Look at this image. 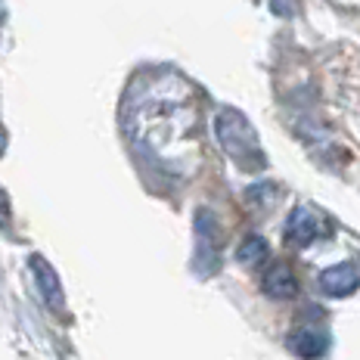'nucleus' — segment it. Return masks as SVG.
Returning <instances> with one entry per match:
<instances>
[{"mask_svg": "<svg viewBox=\"0 0 360 360\" xmlns=\"http://www.w3.org/2000/svg\"><path fill=\"white\" fill-rule=\"evenodd\" d=\"M214 134L217 143L227 153V159L236 165L243 174H258L267 168V155L261 149L258 131L239 109H221L214 115Z\"/></svg>", "mask_w": 360, "mask_h": 360, "instance_id": "nucleus-2", "label": "nucleus"}, {"mask_svg": "<svg viewBox=\"0 0 360 360\" xmlns=\"http://www.w3.org/2000/svg\"><path fill=\"white\" fill-rule=\"evenodd\" d=\"M329 329L320 323H298L286 335V348L298 357H323L329 351Z\"/></svg>", "mask_w": 360, "mask_h": 360, "instance_id": "nucleus-4", "label": "nucleus"}, {"mask_svg": "<svg viewBox=\"0 0 360 360\" xmlns=\"http://www.w3.org/2000/svg\"><path fill=\"white\" fill-rule=\"evenodd\" d=\"M261 289H264L270 298H276V302H286V298L298 295V280L289 264H274L264 274V280H261Z\"/></svg>", "mask_w": 360, "mask_h": 360, "instance_id": "nucleus-7", "label": "nucleus"}, {"mask_svg": "<svg viewBox=\"0 0 360 360\" xmlns=\"http://www.w3.org/2000/svg\"><path fill=\"white\" fill-rule=\"evenodd\" d=\"M124 131L162 168L193 174L199 162V109L186 78L165 69L134 81L124 103Z\"/></svg>", "mask_w": 360, "mask_h": 360, "instance_id": "nucleus-1", "label": "nucleus"}, {"mask_svg": "<svg viewBox=\"0 0 360 360\" xmlns=\"http://www.w3.org/2000/svg\"><path fill=\"white\" fill-rule=\"evenodd\" d=\"M357 286H360V274L348 261L326 267L323 274H320V289H323V295H329V298H348L351 292H357Z\"/></svg>", "mask_w": 360, "mask_h": 360, "instance_id": "nucleus-6", "label": "nucleus"}, {"mask_svg": "<svg viewBox=\"0 0 360 360\" xmlns=\"http://www.w3.org/2000/svg\"><path fill=\"white\" fill-rule=\"evenodd\" d=\"M333 233V227H329V221L320 212H314V208L307 205H295L286 221V243L289 245H311L317 243V239H323Z\"/></svg>", "mask_w": 360, "mask_h": 360, "instance_id": "nucleus-3", "label": "nucleus"}, {"mask_svg": "<svg viewBox=\"0 0 360 360\" xmlns=\"http://www.w3.org/2000/svg\"><path fill=\"white\" fill-rule=\"evenodd\" d=\"M267 255H270V245H267V239L264 236H258V233H249L239 243V249H236V261L243 267H258V264H264L267 261Z\"/></svg>", "mask_w": 360, "mask_h": 360, "instance_id": "nucleus-8", "label": "nucleus"}, {"mask_svg": "<svg viewBox=\"0 0 360 360\" xmlns=\"http://www.w3.org/2000/svg\"><path fill=\"white\" fill-rule=\"evenodd\" d=\"M28 264H32V274H34V283H37V292H41L44 304L53 314H63V283H59L56 270L50 267V261L41 258V255H32Z\"/></svg>", "mask_w": 360, "mask_h": 360, "instance_id": "nucleus-5", "label": "nucleus"}]
</instances>
